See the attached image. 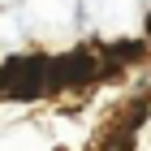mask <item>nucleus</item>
<instances>
[{
  "mask_svg": "<svg viewBox=\"0 0 151 151\" xmlns=\"http://www.w3.org/2000/svg\"><path fill=\"white\" fill-rule=\"evenodd\" d=\"M142 52H147L142 43H112V47H104V56H108V60H138Z\"/></svg>",
  "mask_w": 151,
  "mask_h": 151,
  "instance_id": "obj_1",
  "label": "nucleus"
},
{
  "mask_svg": "<svg viewBox=\"0 0 151 151\" xmlns=\"http://www.w3.org/2000/svg\"><path fill=\"white\" fill-rule=\"evenodd\" d=\"M147 26H151V22H147Z\"/></svg>",
  "mask_w": 151,
  "mask_h": 151,
  "instance_id": "obj_2",
  "label": "nucleus"
}]
</instances>
